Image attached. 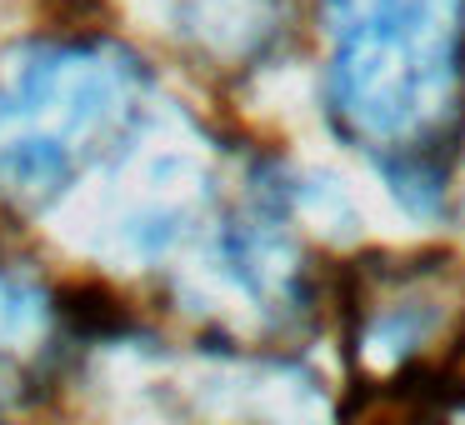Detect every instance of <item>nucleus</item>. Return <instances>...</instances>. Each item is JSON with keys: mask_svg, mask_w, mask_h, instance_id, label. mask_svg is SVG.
<instances>
[{"mask_svg": "<svg viewBox=\"0 0 465 425\" xmlns=\"http://www.w3.org/2000/svg\"><path fill=\"white\" fill-rule=\"evenodd\" d=\"M331 105L355 145L420 165L465 95V0H331Z\"/></svg>", "mask_w": 465, "mask_h": 425, "instance_id": "nucleus-1", "label": "nucleus"}, {"mask_svg": "<svg viewBox=\"0 0 465 425\" xmlns=\"http://www.w3.org/2000/svg\"><path fill=\"white\" fill-rule=\"evenodd\" d=\"M135 111L131 61L91 45L41 51L0 85V181L21 195L71 185Z\"/></svg>", "mask_w": 465, "mask_h": 425, "instance_id": "nucleus-2", "label": "nucleus"}, {"mask_svg": "<svg viewBox=\"0 0 465 425\" xmlns=\"http://www.w3.org/2000/svg\"><path fill=\"white\" fill-rule=\"evenodd\" d=\"M455 315L460 305H450V285H445V271H435V261L430 271H401L365 291V301L355 305V321H361L355 351L385 375H411L415 365L430 361Z\"/></svg>", "mask_w": 465, "mask_h": 425, "instance_id": "nucleus-3", "label": "nucleus"}, {"mask_svg": "<svg viewBox=\"0 0 465 425\" xmlns=\"http://www.w3.org/2000/svg\"><path fill=\"white\" fill-rule=\"evenodd\" d=\"M41 321H45V301L21 285L15 275H0V351H21L41 335Z\"/></svg>", "mask_w": 465, "mask_h": 425, "instance_id": "nucleus-4", "label": "nucleus"}, {"mask_svg": "<svg viewBox=\"0 0 465 425\" xmlns=\"http://www.w3.org/2000/svg\"><path fill=\"white\" fill-rule=\"evenodd\" d=\"M0 425H5V420H0Z\"/></svg>", "mask_w": 465, "mask_h": 425, "instance_id": "nucleus-5", "label": "nucleus"}]
</instances>
